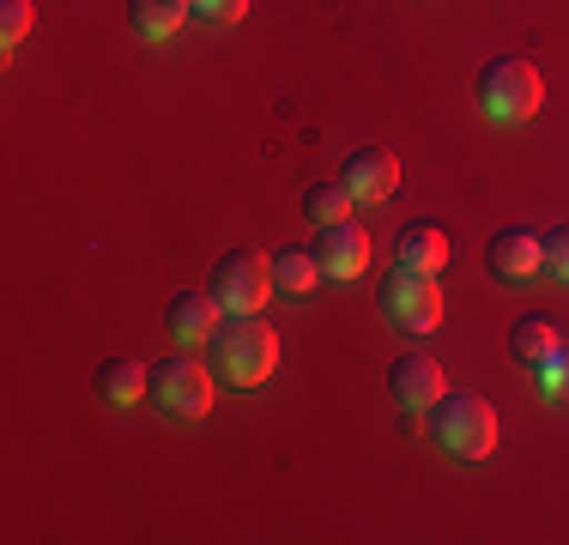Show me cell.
<instances>
[{"label":"cell","mask_w":569,"mask_h":545,"mask_svg":"<svg viewBox=\"0 0 569 545\" xmlns=\"http://www.w3.org/2000/svg\"><path fill=\"white\" fill-rule=\"evenodd\" d=\"M279 364V334L261 316H230L219 334H212V370H219L230 388H261Z\"/></svg>","instance_id":"1"},{"label":"cell","mask_w":569,"mask_h":545,"mask_svg":"<svg viewBox=\"0 0 569 545\" xmlns=\"http://www.w3.org/2000/svg\"><path fill=\"white\" fill-rule=\"evenodd\" d=\"M430 436H437L449 455H460V460H485L497 448V413H491V400L485 394H442L437 406H430Z\"/></svg>","instance_id":"2"},{"label":"cell","mask_w":569,"mask_h":545,"mask_svg":"<svg viewBox=\"0 0 569 545\" xmlns=\"http://www.w3.org/2000/svg\"><path fill=\"white\" fill-rule=\"evenodd\" d=\"M539 103H546L539 67L521 61V54H503V61H491L479 73V109L491 121H503V128H515V121H533Z\"/></svg>","instance_id":"3"},{"label":"cell","mask_w":569,"mask_h":545,"mask_svg":"<svg viewBox=\"0 0 569 545\" xmlns=\"http://www.w3.org/2000/svg\"><path fill=\"white\" fill-rule=\"evenodd\" d=\"M273 291H279L273 255H261V249H230L212 267V297L224 304V316H261V304Z\"/></svg>","instance_id":"4"},{"label":"cell","mask_w":569,"mask_h":545,"mask_svg":"<svg viewBox=\"0 0 569 545\" xmlns=\"http://www.w3.org/2000/svg\"><path fill=\"white\" fill-rule=\"evenodd\" d=\"M212 370L207 364H194L188 358V351H176V358H164L152 370V400L164 406L170 418H188V425H194V418H207L212 413Z\"/></svg>","instance_id":"5"},{"label":"cell","mask_w":569,"mask_h":545,"mask_svg":"<svg viewBox=\"0 0 569 545\" xmlns=\"http://www.w3.org/2000/svg\"><path fill=\"white\" fill-rule=\"evenodd\" d=\"M382 309L395 316L406 334H430L442 321V291H437V272H412V267H395L382 279Z\"/></svg>","instance_id":"6"},{"label":"cell","mask_w":569,"mask_h":545,"mask_svg":"<svg viewBox=\"0 0 569 545\" xmlns=\"http://www.w3.org/2000/svg\"><path fill=\"white\" fill-rule=\"evenodd\" d=\"M340 182H346V195L358 200V207H382V200L400 188V158L388 152V146H358V152L346 158Z\"/></svg>","instance_id":"7"},{"label":"cell","mask_w":569,"mask_h":545,"mask_svg":"<svg viewBox=\"0 0 569 545\" xmlns=\"http://www.w3.org/2000/svg\"><path fill=\"white\" fill-rule=\"evenodd\" d=\"M388 388H395L400 413H430L449 394V382H442V364L430 351H400L395 370H388Z\"/></svg>","instance_id":"8"},{"label":"cell","mask_w":569,"mask_h":545,"mask_svg":"<svg viewBox=\"0 0 569 545\" xmlns=\"http://www.w3.org/2000/svg\"><path fill=\"white\" fill-rule=\"evenodd\" d=\"M485 267H491V279L521 285V279H533V272L546 267V242H539L533 230L509 225V230H497V237L485 242Z\"/></svg>","instance_id":"9"},{"label":"cell","mask_w":569,"mask_h":545,"mask_svg":"<svg viewBox=\"0 0 569 545\" xmlns=\"http://www.w3.org/2000/svg\"><path fill=\"white\" fill-rule=\"evenodd\" d=\"M316 261L328 279H358L363 267H370V230L351 225V218H340V225H321V249Z\"/></svg>","instance_id":"10"},{"label":"cell","mask_w":569,"mask_h":545,"mask_svg":"<svg viewBox=\"0 0 569 545\" xmlns=\"http://www.w3.org/2000/svg\"><path fill=\"white\" fill-rule=\"evenodd\" d=\"M164 321H170V334L182 339V346H212V334L224 327V304L212 297V285L207 291H182Z\"/></svg>","instance_id":"11"},{"label":"cell","mask_w":569,"mask_h":545,"mask_svg":"<svg viewBox=\"0 0 569 545\" xmlns=\"http://www.w3.org/2000/svg\"><path fill=\"white\" fill-rule=\"evenodd\" d=\"M449 261V230L442 225H425V218H412V225L395 237V267H412V272H442Z\"/></svg>","instance_id":"12"},{"label":"cell","mask_w":569,"mask_h":545,"mask_svg":"<svg viewBox=\"0 0 569 545\" xmlns=\"http://www.w3.org/2000/svg\"><path fill=\"white\" fill-rule=\"evenodd\" d=\"M98 388H103V400H110V406H133L140 394H152V370H146L140 358H110L98 370Z\"/></svg>","instance_id":"13"},{"label":"cell","mask_w":569,"mask_h":545,"mask_svg":"<svg viewBox=\"0 0 569 545\" xmlns=\"http://www.w3.org/2000/svg\"><path fill=\"white\" fill-rule=\"evenodd\" d=\"M188 0H128V19H133V31L140 37H152V43H164V37L182 31V19H188Z\"/></svg>","instance_id":"14"},{"label":"cell","mask_w":569,"mask_h":545,"mask_svg":"<svg viewBox=\"0 0 569 545\" xmlns=\"http://www.w3.org/2000/svg\"><path fill=\"white\" fill-rule=\"evenodd\" d=\"M563 346V334H558V321L551 316H527V321H515V334H509V351H515V364L521 370H533L546 351H558Z\"/></svg>","instance_id":"15"},{"label":"cell","mask_w":569,"mask_h":545,"mask_svg":"<svg viewBox=\"0 0 569 545\" xmlns=\"http://www.w3.org/2000/svg\"><path fill=\"white\" fill-rule=\"evenodd\" d=\"M273 279H279L284 297H309V291H316V279H321V261H316V255H303V249H284V255H273Z\"/></svg>","instance_id":"16"},{"label":"cell","mask_w":569,"mask_h":545,"mask_svg":"<svg viewBox=\"0 0 569 545\" xmlns=\"http://www.w3.org/2000/svg\"><path fill=\"white\" fill-rule=\"evenodd\" d=\"M533 382H539V394H546L551 406H569V339L533 364Z\"/></svg>","instance_id":"17"},{"label":"cell","mask_w":569,"mask_h":545,"mask_svg":"<svg viewBox=\"0 0 569 545\" xmlns=\"http://www.w3.org/2000/svg\"><path fill=\"white\" fill-rule=\"evenodd\" d=\"M303 212H309V225H340V218L351 212L346 182H316V188L303 195Z\"/></svg>","instance_id":"18"},{"label":"cell","mask_w":569,"mask_h":545,"mask_svg":"<svg viewBox=\"0 0 569 545\" xmlns=\"http://www.w3.org/2000/svg\"><path fill=\"white\" fill-rule=\"evenodd\" d=\"M31 37V0H7L0 7V49H19Z\"/></svg>","instance_id":"19"},{"label":"cell","mask_w":569,"mask_h":545,"mask_svg":"<svg viewBox=\"0 0 569 545\" xmlns=\"http://www.w3.org/2000/svg\"><path fill=\"white\" fill-rule=\"evenodd\" d=\"M539 242H546V267L539 272H551V279L569 285V225H558L551 237H539Z\"/></svg>","instance_id":"20"},{"label":"cell","mask_w":569,"mask_h":545,"mask_svg":"<svg viewBox=\"0 0 569 545\" xmlns=\"http://www.w3.org/2000/svg\"><path fill=\"white\" fill-rule=\"evenodd\" d=\"M194 7V19H207V24H237L242 12H249V0H188Z\"/></svg>","instance_id":"21"}]
</instances>
